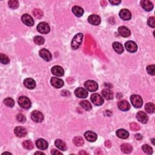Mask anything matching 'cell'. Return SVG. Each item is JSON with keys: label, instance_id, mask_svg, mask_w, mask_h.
<instances>
[{"label": "cell", "instance_id": "obj_50", "mask_svg": "<svg viewBox=\"0 0 155 155\" xmlns=\"http://www.w3.org/2000/svg\"><path fill=\"white\" fill-rule=\"evenodd\" d=\"M154 139H152V143H153V145H154Z\"/></svg>", "mask_w": 155, "mask_h": 155}, {"label": "cell", "instance_id": "obj_5", "mask_svg": "<svg viewBox=\"0 0 155 155\" xmlns=\"http://www.w3.org/2000/svg\"><path fill=\"white\" fill-rule=\"evenodd\" d=\"M84 86L86 89L90 91H95L98 89V85L94 81L89 80L85 82Z\"/></svg>", "mask_w": 155, "mask_h": 155}, {"label": "cell", "instance_id": "obj_8", "mask_svg": "<svg viewBox=\"0 0 155 155\" xmlns=\"http://www.w3.org/2000/svg\"><path fill=\"white\" fill-rule=\"evenodd\" d=\"M91 101L96 105H101L104 103L103 98L98 93H94L91 96Z\"/></svg>", "mask_w": 155, "mask_h": 155}, {"label": "cell", "instance_id": "obj_13", "mask_svg": "<svg viewBox=\"0 0 155 155\" xmlns=\"http://www.w3.org/2000/svg\"><path fill=\"white\" fill-rule=\"evenodd\" d=\"M50 83L53 87H55L56 89H60L64 85V81L62 79L58 78H52L50 79Z\"/></svg>", "mask_w": 155, "mask_h": 155}, {"label": "cell", "instance_id": "obj_12", "mask_svg": "<svg viewBox=\"0 0 155 155\" xmlns=\"http://www.w3.org/2000/svg\"><path fill=\"white\" fill-rule=\"evenodd\" d=\"M75 94L79 98H85L88 96V91L86 89L79 87L75 90Z\"/></svg>", "mask_w": 155, "mask_h": 155}, {"label": "cell", "instance_id": "obj_25", "mask_svg": "<svg viewBox=\"0 0 155 155\" xmlns=\"http://www.w3.org/2000/svg\"><path fill=\"white\" fill-rule=\"evenodd\" d=\"M116 136L121 139H127L129 136V133L127 130L124 129H119L116 131Z\"/></svg>", "mask_w": 155, "mask_h": 155}, {"label": "cell", "instance_id": "obj_6", "mask_svg": "<svg viewBox=\"0 0 155 155\" xmlns=\"http://www.w3.org/2000/svg\"><path fill=\"white\" fill-rule=\"evenodd\" d=\"M31 118L35 123H41L44 120V115L41 111L35 110L31 113Z\"/></svg>", "mask_w": 155, "mask_h": 155}, {"label": "cell", "instance_id": "obj_30", "mask_svg": "<svg viewBox=\"0 0 155 155\" xmlns=\"http://www.w3.org/2000/svg\"><path fill=\"white\" fill-rule=\"evenodd\" d=\"M79 104L82 108H83L84 109H85L87 111L90 110L92 108L91 104L89 103L88 101H86V100L82 101L80 102Z\"/></svg>", "mask_w": 155, "mask_h": 155}, {"label": "cell", "instance_id": "obj_28", "mask_svg": "<svg viewBox=\"0 0 155 155\" xmlns=\"http://www.w3.org/2000/svg\"><path fill=\"white\" fill-rule=\"evenodd\" d=\"M55 145L58 149L62 150V151H65L67 149L66 143L61 139H56L55 142Z\"/></svg>", "mask_w": 155, "mask_h": 155}, {"label": "cell", "instance_id": "obj_33", "mask_svg": "<svg viewBox=\"0 0 155 155\" xmlns=\"http://www.w3.org/2000/svg\"><path fill=\"white\" fill-rule=\"evenodd\" d=\"M23 146L27 150H32L33 148V144L30 140H26L23 142Z\"/></svg>", "mask_w": 155, "mask_h": 155}, {"label": "cell", "instance_id": "obj_18", "mask_svg": "<svg viewBox=\"0 0 155 155\" xmlns=\"http://www.w3.org/2000/svg\"><path fill=\"white\" fill-rule=\"evenodd\" d=\"M89 22L94 26H98L101 23V18L97 15H91L88 18Z\"/></svg>", "mask_w": 155, "mask_h": 155}, {"label": "cell", "instance_id": "obj_32", "mask_svg": "<svg viewBox=\"0 0 155 155\" xmlns=\"http://www.w3.org/2000/svg\"><path fill=\"white\" fill-rule=\"evenodd\" d=\"M73 142H74V144L76 145V146H81V145L84 144V140L82 137L76 136V137H75L74 139H73Z\"/></svg>", "mask_w": 155, "mask_h": 155}, {"label": "cell", "instance_id": "obj_46", "mask_svg": "<svg viewBox=\"0 0 155 155\" xmlns=\"http://www.w3.org/2000/svg\"><path fill=\"white\" fill-rule=\"evenodd\" d=\"M135 138L137 140H139L142 139V136L140 134H136L135 135Z\"/></svg>", "mask_w": 155, "mask_h": 155}, {"label": "cell", "instance_id": "obj_39", "mask_svg": "<svg viewBox=\"0 0 155 155\" xmlns=\"http://www.w3.org/2000/svg\"><path fill=\"white\" fill-rule=\"evenodd\" d=\"M9 7L12 9H17L19 6V2L17 0H10L8 2Z\"/></svg>", "mask_w": 155, "mask_h": 155}, {"label": "cell", "instance_id": "obj_23", "mask_svg": "<svg viewBox=\"0 0 155 155\" xmlns=\"http://www.w3.org/2000/svg\"><path fill=\"white\" fill-rule=\"evenodd\" d=\"M118 33L119 35L123 37H129L131 35V32L129 29L125 26H121L118 28Z\"/></svg>", "mask_w": 155, "mask_h": 155}, {"label": "cell", "instance_id": "obj_3", "mask_svg": "<svg viewBox=\"0 0 155 155\" xmlns=\"http://www.w3.org/2000/svg\"><path fill=\"white\" fill-rule=\"evenodd\" d=\"M130 101L132 105L136 108L141 107L143 104V101L141 97L137 95H133L131 96Z\"/></svg>", "mask_w": 155, "mask_h": 155}, {"label": "cell", "instance_id": "obj_38", "mask_svg": "<svg viewBox=\"0 0 155 155\" xmlns=\"http://www.w3.org/2000/svg\"><path fill=\"white\" fill-rule=\"evenodd\" d=\"M142 150L144 151V153H145L146 154H151L153 153V149L150 146V145H147V144H145L142 147Z\"/></svg>", "mask_w": 155, "mask_h": 155}, {"label": "cell", "instance_id": "obj_11", "mask_svg": "<svg viewBox=\"0 0 155 155\" xmlns=\"http://www.w3.org/2000/svg\"><path fill=\"white\" fill-rule=\"evenodd\" d=\"M23 23L27 26H32L34 24V20L33 18L28 14H24L21 17Z\"/></svg>", "mask_w": 155, "mask_h": 155}, {"label": "cell", "instance_id": "obj_16", "mask_svg": "<svg viewBox=\"0 0 155 155\" xmlns=\"http://www.w3.org/2000/svg\"><path fill=\"white\" fill-rule=\"evenodd\" d=\"M140 4L141 7L146 11H151L153 9V3L151 1H148V0H142V1H140Z\"/></svg>", "mask_w": 155, "mask_h": 155}, {"label": "cell", "instance_id": "obj_31", "mask_svg": "<svg viewBox=\"0 0 155 155\" xmlns=\"http://www.w3.org/2000/svg\"><path fill=\"white\" fill-rule=\"evenodd\" d=\"M145 110L148 113H153L155 110V106L153 103H147L145 105Z\"/></svg>", "mask_w": 155, "mask_h": 155}, {"label": "cell", "instance_id": "obj_22", "mask_svg": "<svg viewBox=\"0 0 155 155\" xmlns=\"http://www.w3.org/2000/svg\"><path fill=\"white\" fill-rule=\"evenodd\" d=\"M136 118L140 123L142 124L147 123L148 119V116L144 111H139L136 114Z\"/></svg>", "mask_w": 155, "mask_h": 155}, {"label": "cell", "instance_id": "obj_24", "mask_svg": "<svg viewBox=\"0 0 155 155\" xmlns=\"http://www.w3.org/2000/svg\"><path fill=\"white\" fill-rule=\"evenodd\" d=\"M102 95L104 97V98L107 100H111L113 99V92L111 91L110 89H105L102 90Z\"/></svg>", "mask_w": 155, "mask_h": 155}, {"label": "cell", "instance_id": "obj_27", "mask_svg": "<svg viewBox=\"0 0 155 155\" xmlns=\"http://www.w3.org/2000/svg\"><path fill=\"white\" fill-rule=\"evenodd\" d=\"M113 48L114 50L116 53H119V54H121V53H123L124 51L123 45L118 42H114L113 43Z\"/></svg>", "mask_w": 155, "mask_h": 155}, {"label": "cell", "instance_id": "obj_48", "mask_svg": "<svg viewBox=\"0 0 155 155\" xmlns=\"http://www.w3.org/2000/svg\"><path fill=\"white\" fill-rule=\"evenodd\" d=\"M35 154H44V155L45 154L44 153H42V152H36V153H35Z\"/></svg>", "mask_w": 155, "mask_h": 155}, {"label": "cell", "instance_id": "obj_21", "mask_svg": "<svg viewBox=\"0 0 155 155\" xmlns=\"http://www.w3.org/2000/svg\"><path fill=\"white\" fill-rule=\"evenodd\" d=\"M118 107L119 110L122 111H128L130 109V105L126 100L120 101L118 103Z\"/></svg>", "mask_w": 155, "mask_h": 155}, {"label": "cell", "instance_id": "obj_47", "mask_svg": "<svg viewBox=\"0 0 155 155\" xmlns=\"http://www.w3.org/2000/svg\"><path fill=\"white\" fill-rule=\"evenodd\" d=\"M105 146L107 147L110 148V147H111V142L110 141V140H107V141H105Z\"/></svg>", "mask_w": 155, "mask_h": 155}, {"label": "cell", "instance_id": "obj_35", "mask_svg": "<svg viewBox=\"0 0 155 155\" xmlns=\"http://www.w3.org/2000/svg\"><path fill=\"white\" fill-rule=\"evenodd\" d=\"M33 14L36 18L40 19L43 17V12L40 9H35L33 11Z\"/></svg>", "mask_w": 155, "mask_h": 155}, {"label": "cell", "instance_id": "obj_4", "mask_svg": "<svg viewBox=\"0 0 155 155\" xmlns=\"http://www.w3.org/2000/svg\"><path fill=\"white\" fill-rule=\"evenodd\" d=\"M50 26L46 22H41L37 26V30L42 34H47L50 32Z\"/></svg>", "mask_w": 155, "mask_h": 155}, {"label": "cell", "instance_id": "obj_26", "mask_svg": "<svg viewBox=\"0 0 155 155\" xmlns=\"http://www.w3.org/2000/svg\"><path fill=\"white\" fill-rule=\"evenodd\" d=\"M72 12H73V13H74L75 15L77 17H81L83 15V14H84L83 9L79 6H77L73 7Z\"/></svg>", "mask_w": 155, "mask_h": 155}, {"label": "cell", "instance_id": "obj_40", "mask_svg": "<svg viewBox=\"0 0 155 155\" xmlns=\"http://www.w3.org/2000/svg\"><path fill=\"white\" fill-rule=\"evenodd\" d=\"M147 71L148 74L154 76L155 75V66L154 65H150L147 67Z\"/></svg>", "mask_w": 155, "mask_h": 155}, {"label": "cell", "instance_id": "obj_29", "mask_svg": "<svg viewBox=\"0 0 155 155\" xmlns=\"http://www.w3.org/2000/svg\"><path fill=\"white\" fill-rule=\"evenodd\" d=\"M121 149L124 153H130L132 152L133 147L132 145L129 144H123L121 145Z\"/></svg>", "mask_w": 155, "mask_h": 155}, {"label": "cell", "instance_id": "obj_2", "mask_svg": "<svg viewBox=\"0 0 155 155\" xmlns=\"http://www.w3.org/2000/svg\"><path fill=\"white\" fill-rule=\"evenodd\" d=\"M18 104L19 106L24 109H29L31 107L32 103L27 97L21 96L18 99Z\"/></svg>", "mask_w": 155, "mask_h": 155}, {"label": "cell", "instance_id": "obj_7", "mask_svg": "<svg viewBox=\"0 0 155 155\" xmlns=\"http://www.w3.org/2000/svg\"><path fill=\"white\" fill-rule=\"evenodd\" d=\"M126 50L130 53H134L137 51L138 46L136 42L132 41H128L125 43Z\"/></svg>", "mask_w": 155, "mask_h": 155}, {"label": "cell", "instance_id": "obj_49", "mask_svg": "<svg viewBox=\"0 0 155 155\" xmlns=\"http://www.w3.org/2000/svg\"><path fill=\"white\" fill-rule=\"evenodd\" d=\"M79 154H87V153H86V152H82V151H81V152H79Z\"/></svg>", "mask_w": 155, "mask_h": 155}, {"label": "cell", "instance_id": "obj_19", "mask_svg": "<svg viewBox=\"0 0 155 155\" xmlns=\"http://www.w3.org/2000/svg\"><path fill=\"white\" fill-rule=\"evenodd\" d=\"M36 147L40 150H46L48 148V142L44 139H38L36 141Z\"/></svg>", "mask_w": 155, "mask_h": 155}, {"label": "cell", "instance_id": "obj_20", "mask_svg": "<svg viewBox=\"0 0 155 155\" xmlns=\"http://www.w3.org/2000/svg\"><path fill=\"white\" fill-rule=\"evenodd\" d=\"M84 137L88 141L93 142L97 139V134L91 131H87L84 133Z\"/></svg>", "mask_w": 155, "mask_h": 155}, {"label": "cell", "instance_id": "obj_15", "mask_svg": "<svg viewBox=\"0 0 155 155\" xmlns=\"http://www.w3.org/2000/svg\"><path fill=\"white\" fill-rule=\"evenodd\" d=\"M52 74L57 76H62L64 75V70L61 66H55L53 67L51 69Z\"/></svg>", "mask_w": 155, "mask_h": 155}, {"label": "cell", "instance_id": "obj_36", "mask_svg": "<svg viewBox=\"0 0 155 155\" xmlns=\"http://www.w3.org/2000/svg\"><path fill=\"white\" fill-rule=\"evenodd\" d=\"M0 61H1V62L3 64H7L10 62V60L7 55L3 54V53H1V54L0 55Z\"/></svg>", "mask_w": 155, "mask_h": 155}, {"label": "cell", "instance_id": "obj_17", "mask_svg": "<svg viewBox=\"0 0 155 155\" xmlns=\"http://www.w3.org/2000/svg\"><path fill=\"white\" fill-rule=\"evenodd\" d=\"M24 85L27 89L32 90L36 87V82L32 78H26L24 81Z\"/></svg>", "mask_w": 155, "mask_h": 155}, {"label": "cell", "instance_id": "obj_41", "mask_svg": "<svg viewBox=\"0 0 155 155\" xmlns=\"http://www.w3.org/2000/svg\"><path fill=\"white\" fill-rule=\"evenodd\" d=\"M130 128L132 131H134V132H136V131H138L140 129L139 125L136 123H131L130 125Z\"/></svg>", "mask_w": 155, "mask_h": 155}, {"label": "cell", "instance_id": "obj_34", "mask_svg": "<svg viewBox=\"0 0 155 155\" xmlns=\"http://www.w3.org/2000/svg\"><path fill=\"white\" fill-rule=\"evenodd\" d=\"M33 41L37 45H42L45 42L44 38L41 36H36L34 37Z\"/></svg>", "mask_w": 155, "mask_h": 155}, {"label": "cell", "instance_id": "obj_37", "mask_svg": "<svg viewBox=\"0 0 155 155\" xmlns=\"http://www.w3.org/2000/svg\"><path fill=\"white\" fill-rule=\"evenodd\" d=\"M4 103L6 106L9 107H13L15 105V101L11 98H7L4 100Z\"/></svg>", "mask_w": 155, "mask_h": 155}, {"label": "cell", "instance_id": "obj_44", "mask_svg": "<svg viewBox=\"0 0 155 155\" xmlns=\"http://www.w3.org/2000/svg\"><path fill=\"white\" fill-rule=\"evenodd\" d=\"M111 4L113 5H118L121 3V1H119V0H113V1H109Z\"/></svg>", "mask_w": 155, "mask_h": 155}, {"label": "cell", "instance_id": "obj_14", "mask_svg": "<svg viewBox=\"0 0 155 155\" xmlns=\"http://www.w3.org/2000/svg\"><path fill=\"white\" fill-rule=\"evenodd\" d=\"M14 133L17 137L23 138L27 134L26 129L23 127H17L14 130Z\"/></svg>", "mask_w": 155, "mask_h": 155}, {"label": "cell", "instance_id": "obj_9", "mask_svg": "<svg viewBox=\"0 0 155 155\" xmlns=\"http://www.w3.org/2000/svg\"><path fill=\"white\" fill-rule=\"evenodd\" d=\"M39 55L46 61H50L52 58L51 53L46 48H42V49L40 50L39 52Z\"/></svg>", "mask_w": 155, "mask_h": 155}, {"label": "cell", "instance_id": "obj_1", "mask_svg": "<svg viewBox=\"0 0 155 155\" xmlns=\"http://www.w3.org/2000/svg\"><path fill=\"white\" fill-rule=\"evenodd\" d=\"M82 38H83V35L81 33L76 34L74 36L72 41V47L73 49L76 50L79 47L82 42Z\"/></svg>", "mask_w": 155, "mask_h": 155}, {"label": "cell", "instance_id": "obj_45", "mask_svg": "<svg viewBox=\"0 0 155 155\" xmlns=\"http://www.w3.org/2000/svg\"><path fill=\"white\" fill-rule=\"evenodd\" d=\"M51 153L52 154H62V153L59 152V151H58V150H55V149H53L52 150V151H51Z\"/></svg>", "mask_w": 155, "mask_h": 155}, {"label": "cell", "instance_id": "obj_43", "mask_svg": "<svg viewBox=\"0 0 155 155\" xmlns=\"http://www.w3.org/2000/svg\"><path fill=\"white\" fill-rule=\"evenodd\" d=\"M17 119L20 123H24L26 120V117L23 114H18L17 116Z\"/></svg>", "mask_w": 155, "mask_h": 155}, {"label": "cell", "instance_id": "obj_10", "mask_svg": "<svg viewBox=\"0 0 155 155\" xmlns=\"http://www.w3.org/2000/svg\"><path fill=\"white\" fill-rule=\"evenodd\" d=\"M119 15L120 18L124 21H129L132 18V13L128 9H122Z\"/></svg>", "mask_w": 155, "mask_h": 155}, {"label": "cell", "instance_id": "obj_42", "mask_svg": "<svg viewBox=\"0 0 155 155\" xmlns=\"http://www.w3.org/2000/svg\"><path fill=\"white\" fill-rule=\"evenodd\" d=\"M148 25L152 28L155 27V18L154 17H150L147 21Z\"/></svg>", "mask_w": 155, "mask_h": 155}]
</instances>
